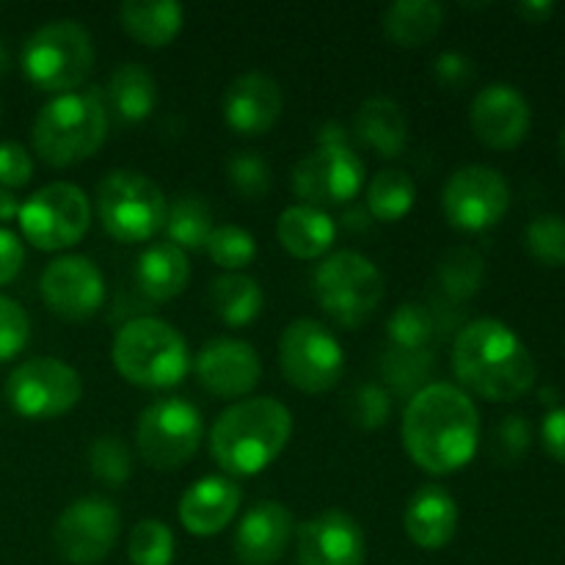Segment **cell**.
Wrapping results in <instances>:
<instances>
[{
    "label": "cell",
    "mask_w": 565,
    "mask_h": 565,
    "mask_svg": "<svg viewBox=\"0 0 565 565\" xmlns=\"http://www.w3.org/2000/svg\"><path fill=\"white\" fill-rule=\"evenodd\" d=\"M480 414L472 397L456 384L423 386L403 414V445L414 463L430 475H450L478 452Z\"/></svg>",
    "instance_id": "1"
},
{
    "label": "cell",
    "mask_w": 565,
    "mask_h": 565,
    "mask_svg": "<svg viewBox=\"0 0 565 565\" xmlns=\"http://www.w3.org/2000/svg\"><path fill=\"white\" fill-rule=\"evenodd\" d=\"M458 381L486 401L508 403L535 384V359L516 331L502 320L480 318L463 326L452 348Z\"/></svg>",
    "instance_id": "2"
},
{
    "label": "cell",
    "mask_w": 565,
    "mask_h": 565,
    "mask_svg": "<svg viewBox=\"0 0 565 565\" xmlns=\"http://www.w3.org/2000/svg\"><path fill=\"white\" fill-rule=\"evenodd\" d=\"M292 434L290 408L274 397H248L226 408L210 434V452L224 472L235 478L268 469Z\"/></svg>",
    "instance_id": "3"
},
{
    "label": "cell",
    "mask_w": 565,
    "mask_h": 565,
    "mask_svg": "<svg viewBox=\"0 0 565 565\" xmlns=\"http://www.w3.org/2000/svg\"><path fill=\"white\" fill-rule=\"evenodd\" d=\"M108 136V110L97 88L50 99L33 121V149L50 166H72L97 152Z\"/></svg>",
    "instance_id": "4"
},
{
    "label": "cell",
    "mask_w": 565,
    "mask_h": 565,
    "mask_svg": "<svg viewBox=\"0 0 565 565\" xmlns=\"http://www.w3.org/2000/svg\"><path fill=\"white\" fill-rule=\"evenodd\" d=\"M114 364L138 386H177L191 370V351L180 331L160 318H136L114 340Z\"/></svg>",
    "instance_id": "5"
},
{
    "label": "cell",
    "mask_w": 565,
    "mask_h": 565,
    "mask_svg": "<svg viewBox=\"0 0 565 565\" xmlns=\"http://www.w3.org/2000/svg\"><path fill=\"white\" fill-rule=\"evenodd\" d=\"M92 66V33L75 20H53L36 28L22 47V70L42 92H72L86 81Z\"/></svg>",
    "instance_id": "6"
},
{
    "label": "cell",
    "mask_w": 565,
    "mask_h": 565,
    "mask_svg": "<svg viewBox=\"0 0 565 565\" xmlns=\"http://www.w3.org/2000/svg\"><path fill=\"white\" fill-rule=\"evenodd\" d=\"M169 202L158 182L132 169H116L97 185V215L105 232L121 243L149 241L163 230Z\"/></svg>",
    "instance_id": "7"
},
{
    "label": "cell",
    "mask_w": 565,
    "mask_h": 565,
    "mask_svg": "<svg viewBox=\"0 0 565 565\" xmlns=\"http://www.w3.org/2000/svg\"><path fill=\"white\" fill-rule=\"evenodd\" d=\"M320 307L340 326H362L384 298V276L373 259L359 252H337L315 270Z\"/></svg>",
    "instance_id": "8"
},
{
    "label": "cell",
    "mask_w": 565,
    "mask_h": 565,
    "mask_svg": "<svg viewBox=\"0 0 565 565\" xmlns=\"http://www.w3.org/2000/svg\"><path fill=\"white\" fill-rule=\"evenodd\" d=\"M279 364L287 381L309 395H323L345 373V351L320 320L298 318L281 331Z\"/></svg>",
    "instance_id": "9"
},
{
    "label": "cell",
    "mask_w": 565,
    "mask_h": 565,
    "mask_svg": "<svg viewBox=\"0 0 565 565\" xmlns=\"http://www.w3.org/2000/svg\"><path fill=\"white\" fill-rule=\"evenodd\" d=\"M202 412L182 397H160L138 417L136 441L141 458L160 472L180 469L202 441Z\"/></svg>",
    "instance_id": "10"
},
{
    "label": "cell",
    "mask_w": 565,
    "mask_h": 565,
    "mask_svg": "<svg viewBox=\"0 0 565 565\" xmlns=\"http://www.w3.org/2000/svg\"><path fill=\"white\" fill-rule=\"evenodd\" d=\"M20 230L42 252L70 248L86 235L92 207L88 196L72 182H50L20 204Z\"/></svg>",
    "instance_id": "11"
},
{
    "label": "cell",
    "mask_w": 565,
    "mask_h": 565,
    "mask_svg": "<svg viewBox=\"0 0 565 565\" xmlns=\"http://www.w3.org/2000/svg\"><path fill=\"white\" fill-rule=\"evenodd\" d=\"M83 395L75 367L53 356L25 359L6 379V401L25 419H53L72 412Z\"/></svg>",
    "instance_id": "12"
},
{
    "label": "cell",
    "mask_w": 565,
    "mask_h": 565,
    "mask_svg": "<svg viewBox=\"0 0 565 565\" xmlns=\"http://www.w3.org/2000/svg\"><path fill=\"white\" fill-rule=\"evenodd\" d=\"M119 511L105 497H81L58 516L53 530L55 550L72 565H97L119 539Z\"/></svg>",
    "instance_id": "13"
},
{
    "label": "cell",
    "mask_w": 565,
    "mask_h": 565,
    "mask_svg": "<svg viewBox=\"0 0 565 565\" xmlns=\"http://www.w3.org/2000/svg\"><path fill=\"white\" fill-rule=\"evenodd\" d=\"M445 215L456 230L480 232L494 226L511 207V188L491 166H463L447 180L441 193Z\"/></svg>",
    "instance_id": "14"
},
{
    "label": "cell",
    "mask_w": 565,
    "mask_h": 565,
    "mask_svg": "<svg viewBox=\"0 0 565 565\" xmlns=\"http://www.w3.org/2000/svg\"><path fill=\"white\" fill-rule=\"evenodd\" d=\"M364 163L351 147H320L292 169V188L312 207L345 204L362 191Z\"/></svg>",
    "instance_id": "15"
},
{
    "label": "cell",
    "mask_w": 565,
    "mask_h": 565,
    "mask_svg": "<svg viewBox=\"0 0 565 565\" xmlns=\"http://www.w3.org/2000/svg\"><path fill=\"white\" fill-rule=\"evenodd\" d=\"M39 287L44 303L66 320L92 318L105 301L103 270L83 254H66L47 263Z\"/></svg>",
    "instance_id": "16"
},
{
    "label": "cell",
    "mask_w": 565,
    "mask_h": 565,
    "mask_svg": "<svg viewBox=\"0 0 565 565\" xmlns=\"http://www.w3.org/2000/svg\"><path fill=\"white\" fill-rule=\"evenodd\" d=\"M196 379L210 395L224 397H243L259 384L263 375V362L259 353L248 342L235 340V337H221V340L207 342L196 353Z\"/></svg>",
    "instance_id": "17"
},
{
    "label": "cell",
    "mask_w": 565,
    "mask_h": 565,
    "mask_svg": "<svg viewBox=\"0 0 565 565\" xmlns=\"http://www.w3.org/2000/svg\"><path fill=\"white\" fill-rule=\"evenodd\" d=\"M298 561L301 565H364V530L342 511L320 513L298 527Z\"/></svg>",
    "instance_id": "18"
},
{
    "label": "cell",
    "mask_w": 565,
    "mask_h": 565,
    "mask_svg": "<svg viewBox=\"0 0 565 565\" xmlns=\"http://www.w3.org/2000/svg\"><path fill=\"white\" fill-rule=\"evenodd\" d=\"M472 130L494 149H513L527 138L530 103L511 83H491L472 99Z\"/></svg>",
    "instance_id": "19"
},
{
    "label": "cell",
    "mask_w": 565,
    "mask_h": 565,
    "mask_svg": "<svg viewBox=\"0 0 565 565\" xmlns=\"http://www.w3.org/2000/svg\"><path fill=\"white\" fill-rule=\"evenodd\" d=\"M285 108L281 86L265 72H243L224 94L226 125L241 136H263L279 121Z\"/></svg>",
    "instance_id": "20"
},
{
    "label": "cell",
    "mask_w": 565,
    "mask_h": 565,
    "mask_svg": "<svg viewBox=\"0 0 565 565\" xmlns=\"http://www.w3.org/2000/svg\"><path fill=\"white\" fill-rule=\"evenodd\" d=\"M292 539V516L281 502H257L241 519L235 533V557L243 565H274Z\"/></svg>",
    "instance_id": "21"
},
{
    "label": "cell",
    "mask_w": 565,
    "mask_h": 565,
    "mask_svg": "<svg viewBox=\"0 0 565 565\" xmlns=\"http://www.w3.org/2000/svg\"><path fill=\"white\" fill-rule=\"evenodd\" d=\"M241 502L243 494L235 480L210 475V478H202L182 494L180 522L191 535L207 539V535L230 527L232 519L237 516Z\"/></svg>",
    "instance_id": "22"
},
{
    "label": "cell",
    "mask_w": 565,
    "mask_h": 565,
    "mask_svg": "<svg viewBox=\"0 0 565 565\" xmlns=\"http://www.w3.org/2000/svg\"><path fill=\"white\" fill-rule=\"evenodd\" d=\"M458 530V505L441 486H423L408 500L406 533L419 550H441Z\"/></svg>",
    "instance_id": "23"
},
{
    "label": "cell",
    "mask_w": 565,
    "mask_h": 565,
    "mask_svg": "<svg viewBox=\"0 0 565 565\" xmlns=\"http://www.w3.org/2000/svg\"><path fill=\"white\" fill-rule=\"evenodd\" d=\"M281 246L298 259L323 257L337 241V224L329 213L312 204H292L279 215L276 224Z\"/></svg>",
    "instance_id": "24"
},
{
    "label": "cell",
    "mask_w": 565,
    "mask_h": 565,
    "mask_svg": "<svg viewBox=\"0 0 565 565\" xmlns=\"http://www.w3.org/2000/svg\"><path fill=\"white\" fill-rule=\"evenodd\" d=\"M136 279L149 301H171L185 290L188 279H191L188 254L169 241L154 243V246L143 248L138 257Z\"/></svg>",
    "instance_id": "25"
},
{
    "label": "cell",
    "mask_w": 565,
    "mask_h": 565,
    "mask_svg": "<svg viewBox=\"0 0 565 565\" xmlns=\"http://www.w3.org/2000/svg\"><path fill=\"white\" fill-rule=\"evenodd\" d=\"M356 136L381 158H397L406 149L408 121L392 97H370L356 110Z\"/></svg>",
    "instance_id": "26"
},
{
    "label": "cell",
    "mask_w": 565,
    "mask_h": 565,
    "mask_svg": "<svg viewBox=\"0 0 565 565\" xmlns=\"http://www.w3.org/2000/svg\"><path fill=\"white\" fill-rule=\"evenodd\" d=\"M119 20L136 42L147 47H163L180 33L185 14L174 0H125Z\"/></svg>",
    "instance_id": "27"
},
{
    "label": "cell",
    "mask_w": 565,
    "mask_h": 565,
    "mask_svg": "<svg viewBox=\"0 0 565 565\" xmlns=\"http://www.w3.org/2000/svg\"><path fill=\"white\" fill-rule=\"evenodd\" d=\"M158 103V83L154 75L143 64H121L116 66L108 81V105L121 121L147 119Z\"/></svg>",
    "instance_id": "28"
},
{
    "label": "cell",
    "mask_w": 565,
    "mask_h": 565,
    "mask_svg": "<svg viewBox=\"0 0 565 565\" xmlns=\"http://www.w3.org/2000/svg\"><path fill=\"white\" fill-rule=\"evenodd\" d=\"M445 6L436 0H397L386 9L384 31L401 47H423L439 33Z\"/></svg>",
    "instance_id": "29"
},
{
    "label": "cell",
    "mask_w": 565,
    "mask_h": 565,
    "mask_svg": "<svg viewBox=\"0 0 565 565\" xmlns=\"http://www.w3.org/2000/svg\"><path fill=\"white\" fill-rule=\"evenodd\" d=\"M218 318L230 326H248L263 312V287L246 274H224L210 285Z\"/></svg>",
    "instance_id": "30"
},
{
    "label": "cell",
    "mask_w": 565,
    "mask_h": 565,
    "mask_svg": "<svg viewBox=\"0 0 565 565\" xmlns=\"http://www.w3.org/2000/svg\"><path fill=\"white\" fill-rule=\"evenodd\" d=\"M417 199L414 177L403 169H384L370 180L367 207L379 221H401Z\"/></svg>",
    "instance_id": "31"
},
{
    "label": "cell",
    "mask_w": 565,
    "mask_h": 565,
    "mask_svg": "<svg viewBox=\"0 0 565 565\" xmlns=\"http://www.w3.org/2000/svg\"><path fill=\"white\" fill-rule=\"evenodd\" d=\"M169 243H174L177 248H204L213 226V213H210L207 202L199 196H180L174 199V204L166 213L163 224Z\"/></svg>",
    "instance_id": "32"
},
{
    "label": "cell",
    "mask_w": 565,
    "mask_h": 565,
    "mask_svg": "<svg viewBox=\"0 0 565 565\" xmlns=\"http://www.w3.org/2000/svg\"><path fill=\"white\" fill-rule=\"evenodd\" d=\"M386 331L395 342V351H428V342L436 334V320L423 303H401L392 312Z\"/></svg>",
    "instance_id": "33"
},
{
    "label": "cell",
    "mask_w": 565,
    "mask_h": 565,
    "mask_svg": "<svg viewBox=\"0 0 565 565\" xmlns=\"http://www.w3.org/2000/svg\"><path fill=\"white\" fill-rule=\"evenodd\" d=\"M127 555L132 565H171L174 563V533L158 519H143L130 530Z\"/></svg>",
    "instance_id": "34"
},
{
    "label": "cell",
    "mask_w": 565,
    "mask_h": 565,
    "mask_svg": "<svg viewBox=\"0 0 565 565\" xmlns=\"http://www.w3.org/2000/svg\"><path fill=\"white\" fill-rule=\"evenodd\" d=\"M204 248H207L215 265L232 270V274H241V268L252 265L254 257H257V241H254V235L235 224L215 226L210 232Z\"/></svg>",
    "instance_id": "35"
},
{
    "label": "cell",
    "mask_w": 565,
    "mask_h": 565,
    "mask_svg": "<svg viewBox=\"0 0 565 565\" xmlns=\"http://www.w3.org/2000/svg\"><path fill=\"white\" fill-rule=\"evenodd\" d=\"M486 276L483 257L472 248H452L439 265V281L452 298H469L480 290Z\"/></svg>",
    "instance_id": "36"
},
{
    "label": "cell",
    "mask_w": 565,
    "mask_h": 565,
    "mask_svg": "<svg viewBox=\"0 0 565 565\" xmlns=\"http://www.w3.org/2000/svg\"><path fill=\"white\" fill-rule=\"evenodd\" d=\"M88 467H92L94 478L114 486V489L127 483L132 475V456L127 450L125 439H119L114 434L97 436L92 441V447H88Z\"/></svg>",
    "instance_id": "37"
},
{
    "label": "cell",
    "mask_w": 565,
    "mask_h": 565,
    "mask_svg": "<svg viewBox=\"0 0 565 565\" xmlns=\"http://www.w3.org/2000/svg\"><path fill=\"white\" fill-rule=\"evenodd\" d=\"M527 248L539 263L550 268L565 265V218L563 215L546 213L530 221L527 226Z\"/></svg>",
    "instance_id": "38"
},
{
    "label": "cell",
    "mask_w": 565,
    "mask_h": 565,
    "mask_svg": "<svg viewBox=\"0 0 565 565\" xmlns=\"http://www.w3.org/2000/svg\"><path fill=\"white\" fill-rule=\"evenodd\" d=\"M226 177H230V185L246 199L265 196L270 191V182H274L268 160L257 152L232 154L230 163H226Z\"/></svg>",
    "instance_id": "39"
},
{
    "label": "cell",
    "mask_w": 565,
    "mask_h": 565,
    "mask_svg": "<svg viewBox=\"0 0 565 565\" xmlns=\"http://www.w3.org/2000/svg\"><path fill=\"white\" fill-rule=\"evenodd\" d=\"M348 412H351V423L359 425L364 430H375L390 419L392 401L390 392L381 390L379 384H362L356 386V392L351 395L348 403Z\"/></svg>",
    "instance_id": "40"
},
{
    "label": "cell",
    "mask_w": 565,
    "mask_h": 565,
    "mask_svg": "<svg viewBox=\"0 0 565 565\" xmlns=\"http://www.w3.org/2000/svg\"><path fill=\"white\" fill-rule=\"evenodd\" d=\"M31 340V320L25 309L9 296H0V364L14 359Z\"/></svg>",
    "instance_id": "41"
},
{
    "label": "cell",
    "mask_w": 565,
    "mask_h": 565,
    "mask_svg": "<svg viewBox=\"0 0 565 565\" xmlns=\"http://www.w3.org/2000/svg\"><path fill=\"white\" fill-rule=\"evenodd\" d=\"M430 364H434L430 351H390L384 359V373L386 379L395 381L397 390H408L428 375Z\"/></svg>",
    "instance_id": "42"
},
{
    "label": "cell",
    "mask_w": 565,
    "mask_h": 565,
    "mask_svg": "<svg viewBox=\"0 0 565 565\" xmlns=\"http://www.w3.org/2000/svg\"><path fill=\"white\" fill-rule=\"evenodd\" d=\"M533 441V428L524 417H505L494 430V456L502 463H516Z\"/></svg>",
    "instance_id": "43"
},
{
    "label": "cell",
    "mask_w": 565,
    "mask_h": 565,
    "mask_svg": "<svg viewBox=\"0 0 565 565\" xmlns=\"http://www.w3.org/2000/svg\"><path fill=\"white\" fill-rule=\"evenodd\" d=\"M33 177V158L28 149L17 141L0 143V188L11 191V188L28 185Z\"/></svg>",
    "instance_id": "44"
},
{
    "label": "cell",
    "mask_w": 565,
    "mask_h": 565,
    "mask_svg": "<svg viewBox=\"0 0 565 565\" xmlns=\"http://www.w3.org/2000/svg\"><path fill=\"white\" fill-rule=\"evenodd\" d=\"M434 75L439 77L445 86L463 88L475 77V61L469 55L456 53V50H447L439 58L434 61Z\"/></svg>",
    "instance_id": "45"
},
{
    "label": "cell",
    "mask_w": 565,
    "mask_h": 565,
    "mask_svg": "<svg viewBox=\"0 0 565 565\" xmlns=\"http://www.w3.org/2000/svg\"><path fill=\"white\" fill-rule=\"evenodd\" d=\"M25 263V246L11 230L0 226V285H9Z\"/></svg>",
    "instance_id": "46"
},
{
    "label": "cell",
    "mask_w": 565,
    "mask_h": 565,
    "mask_svg": "<svg viewBox=\"0 0 565 565\" xmlns=\"http://www.w3.org/2000/svg\"><path fill=\"white\" fill-rule=\"evenodd\" d=\"M541 439H544L546 452L557 461L565 463V408H555L546 414L544 428H541Z\"/></svg>",
    "instance_id": "47"
},
{
    "label": "cell",
    "mask_w": 565,
    "mask_h": 565,
    "mask_svg": "<svg viewBox=\"0 0 565 565\" xmlns=\"http://www.w3.org/2000/svg\"><path fill=\"white\" fill-rule=\"evenodd\" d=\"M519 11H522L530 22H544L546 17L555 11V6L546 3V0H527V3L519 6Z\"/></svg>",
    "instance_id": "48"
},
{
    "label": "cell",
    "mask_w": 565,
    "mask_h": 565,
    "mask_svg": "<svg viewBox=\"0 0 565 565\" xmlns=\"http://www.w3.org/2000/svg\"><path fill=\"white\" fill-rule=\"evenodd\" d=\"M17 215H20V202H17L14 193L6 191V188H0V224H6V221H14Z\"/></svg>",
    "instance_id": "49"
},
{
    "label": "cell",
    "mask_w": 565,
    "mask_h": 565,
    "mask_svg": "<svg viewBox=\"0 0 565 565\" xmlns=\"http://www.w3.org/2000/svg\"><path fill=\"white\" fill-rule=\"evenodd\" d=\"M9 64H11L9 50H6V44L0 42V75H3V72H9Z\"/></svg>",
    "instance_id": "50"
},
{
    "label": "cell",
    "mask_w": 565,
    "mask_h": 565,
    "mask_svg": "<svg viewBox=\"0 0 565 565\" xmlns=\"http://www.w3.org/2000/svg\"><path fill=\"white\" fill-rule=\"evenodd\" d=\"M561 152H563V158H565V127H563V132H561Z\"/></svg>",
    "instance_id": "51"
}]
</instances>
